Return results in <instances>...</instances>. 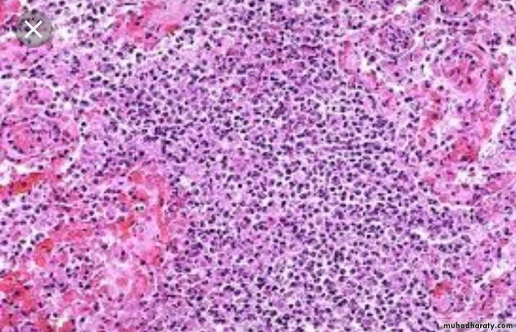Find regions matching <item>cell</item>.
<instances>
[{
    "instance_id": "cell-1",
    "label": "cell",
    "mask_w": 516,
    "mask_h": 332,
    "mask_svg": "<svg viewBox=\"0 0 516 332\" xmlns=\"http://www.w3.org/2000/svg\"><path fill=\"white\" fill-rule=\"evenodd\" d=\"M15 27L18 39L30 48L43 45L50 40L52 33L49 19L36 10L28 11L20 16Z\"/></svg>"
}]
</instances>
